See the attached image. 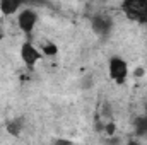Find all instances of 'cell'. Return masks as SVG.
<instances>
[{
	"label": "cell",
	"mask_w": 147,
	"mask_h": 145,
	"mask_svg": "<svg viewBox=\"0 0 147 145\" xmlns=\"http://www.w3.org/2000/svg\"><path fill=\"white\" fill-rule=\"evenodd\" d=\"M108 75L116 85H123L128 80V75H130L128 62L125 58L118 56V55H113L110 58V62H108Z\"/></svg>",
	"instance_id": "obj_1"
},
{
	"label": "cell",
	"mask_w": 147,
	"mask_h": 145,
	"mask_svg": "<svg viewBox=\"0 0 147 145\" xmlns=\"http://www.w3.org/2000/svg\"><path fill=\"white\" fill-rule=\"evenodd\" d=\"M120 9L128 19L139 24H147V0H123Z\"/></svg>",
	"instance_id": "obj_2"
},
{
	"label": "cell",
	"mask_w": 147,
	"mask_h": 145,
	"mask_svg": "<svg viewBox=\"0 0 147 145\" xmlns=\"http://www.w3.org/2000/svg\"><path fill=\"white\" fill-rule=\"evenodd\" d=\"M38 21H39L38 10L36 9H31V7H22V9L17 12V17H16V22H17L19 31L24 33L28 38L34 33Z\"/></svg>",
	"instance_id": "obj_3"
},
{
	"label": "cell",
	"mask_w": 147,
	"mask_h": 145,
	"mask_svg": "<svg viewBox=\"0 0 147 145\" xmlns=\"http://www.w3.org/2000/svg\"><path fill=\"white\" fill-rule=\"evenodd\" d=\"M19 56H21V62H22L29 70H33L38 63L43 60L41 50L38 48L33 41H24V43L21 44V48H19Z\"/></svg>",
	"instance_id": "obj_4"
},
{
	"label": "cell",
	"mask_w": 147,
	"mask_h": 145,
	"mask_svg": "<svg viewBox=\"0 0 147 145\" xmlns=\"http://www.w3.org/2000/svg\"><path fill=\"white\" fill-rule=\"evenodd\" d=\"M91 29L98 36H108L113 29V21L105 14H98L91 19Z\"/></svg>",
	"instance_id": "obj_5"
},
{
	"label": "cell",
	"mask_w": 147,
	"mask_h": 145,
	"mask_svg": "<svg viewBox=\"0 0 147 145\" xmlns=\"http://www.w3.org/2000/svg\"><path fill=\"white\" fill-rule=\"evenodd\" d=\"M24 7L22 0H0V12L7 17L17 15V12Z\"/></svg>",
	"instance_id": "obj_6"
},
{
	"label": "cell",
	"mask_w": 147,
	"mask_h": 145,
	"mask_svg": "<svg viewBox=\"0 0 147 145\" xmlns=\"http://www.w3.org/2000/svg\"><path fill=\"white\" fill-rule=\"evenodd\" d=\"M39 50H41L43 56H57V55H58V46H57V43H53V41L43 43V44L39 46Z\"/></svg>",
	"instance_id": "obj_7"
},
{
	"label": "cell",
	"mask_w": 147,
	"mask_h": 145,
	"mask_svg": "<svg viewBox=\"0 0 147 145\" xmlns=\"http://www.w3.org/2000/svg\"><path fill=\"white\" fill-rule=\"evenodd\" d=\"M135 130H137L139 135H147V114L137 118V121H135Z\"/></svg>",
	"instance_id": "obj_8"
},
{
	"label": "cell",
	"mask_w": 147,
	"mask_h": 145,
	"mask_svg": "<svg viewBox=\"0 0 147 145\" xmlns=\"http://www.w3.org/2000/svg\"><path fill=\"white\" fill-rule=\"evenodd\" d=\"M24 7H31V9H41L48 5V0H22Z\"/></svg>",
	"instance_id": "obj_9"
},
{
	"label": "cell",
	"mask_w": 147,
	"mask_h": 145,
	"mask_svg": "<svg viewBox=\"0 0 147 145\" xmlns=\"http://www.w3.org/2000/svg\"><path fill=\"white\" fill-rule=\"evenodd\" d=\"M21 128H22V125H21L19 119H14V121H10V123L7 125V130H9L10 135H19V133H21Z\"/></svg>",
	"instance_id": "obj_10"
},
{
	"label": "cell",
	"mask_w": 147,
	"mask_h": 145,
	"mask_svg": "<svg viewBox=\"0 0 147 145\" xmlns=\"http://www.w3.org/2000/svg\"><path fill=\"white\" fill-rule=\"evenodd\" d=\"M144 73H146V70H144V68H140V67H139V68H137V70H135V72H134V75H135V77H140V75H144Z\"/></svg>",
	"instance_id": "obj_11"
},
{
	"label": "cell",
	"mask_w": 147,
	"mask_h": 145,
	"mask_svg": "<svg viewBox=\"0 0 147 145\" xmlns=\"http://www.w3.org/2000/svg\"><path fill=\"white\" fill-rule=\"evenodd\" d=\"M3 38H5V33H3V29H2V28H0V43H2V41H3Z\"/></svg>",
	"instance_id": "obj_12"
}]
</instances>
